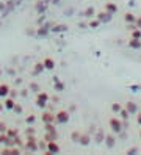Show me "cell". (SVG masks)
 Returning a JSON list of instances; mask_svg holds the SVG:
<instances>
[{
    "label": "cell",
    "instance_id": "10",
    "mask_svg": "<svg viewBox=\"0 0 141 155\" xmlns=\"http://www.w3.org/2000/svg\"><path fill=\"white\" fill-rule=\"evenodd\" d=\"M103 10L108 11L110 14H116V13L119 11V8H118V5H116V3H113V2H107L105 5H103Z\"/></svg>",
    "mask_w": 141,
    "mask_h": 155
},
{
    "label": "cell",
    "instance_id": "34",
    "mask_svg": "<svg viewBox=\"0 0 141 155\" xmlns=\"http://www.w3.org/2000/svg\"><path fill=\"white\" fill-rule=\"evenodd\" d=\"M139 138H141V129H139Z\"/></svg>",
    "mask_w": 141,
    "mask_h": 155
},
{
    "label": "cell",
    "instance_id": "22",
    "mask_svg": "<svg viewBox=\"0 0 141 155\" xmlns=\"http://www.w3.org/2000/svg\"><path fill=\"white\" fill-rule=\"evenodd\" d=\"M119 117L122 121H129V117H130V113L126 110V108H122V110L119 111Z\"/></svg>",
    "mask_w": 141,
    "mask_h": 155
},
{
    "label": "cell",
    "instance_id": "1",
    "mask_svg": "<svg viewBox=\"0 0 141 155\" xmlns=\"http://www.w3.org/2000/svg\"><path fill=\"white\" fill-rule=\"evenodd\" d=\"M108 129L115 133V135H121L122 132L126 130L124 121H122L121 117H118V116H111L110 119H108Z\"/></svg>",
    "mask_w": 141,
    "mask_h": 155
},
{
    "label": "cell",
    "instance_id": "33",
    "mask_svg": "<svg viewBox=\"0 0 141 155\" xmlns=\"http://www.w3.org/2000/svg\"><path fill=\"white\" fill-rule=\"evenodd\" d=\"M136 150H138V149H136V147H133V149H130V150H127V153H135Z\"/></svg>",
    "mask_w": 141,
    "mask_h": 155
},
{
    "label": "cell",
    "instance_id": "29",
    "mask_svg": "<svg viewBox=\"0 0 141 155\" xmlns=\"http://www.w3.org/2000/svg\"><path fill=\"white\" fill-rule=\"evenodd\" d=\"M32 122H35V116L33 114H30V116L27 117V124H32Z\"/></svg>",
    "mask_w": 141,
    "mask_h": 155
},
{
    "label": "cell",
    "instance_id": "31",
    "mask_svg": "<svg viewBox=\"0 0 141 155\" xmlns=\"http://www.w3.org/2000/svg\"><path fill=\"white\" fill-rule=\"evenodd\" d=\"M13 110H14V111H17V113H21V111H22V108L19 107V105H14V108H13Z\"/></svg>",
    "mask_w": 141,
    "mask_h": 155
},
{
    "label": "cell",
    "instance_id": "6",
    "mask_svg": "<svg viewBox=\"0 0 141 155\" xmlns=\"http://www.w3.org/2000/svg\"><path fill=\"white\" fill-rule=\"evenodd\" d=\"M61 150V147L58 144H56V141L55 140H52V141H47V153H58Z\"/></svg>",
    "mask_w": 141,
    "mask_h": 155
},
{
    "label": "cell",
    "instance_id": "35",
    "mask_svg": "<svg viewBox=\"0 0 141 155\" xmlns=\"http://www.w3.org/2000/svg\"><path fill=\"white\" fill-rule=\"evenodd\" d=\"M2 108H3V105H0V110H2Z\"/></svg>",
    "mask_w": 141,
    "mask_h": 155
},
{
    "label": "cell",
    "instance_id": "3",
    "mask_svg": "<svg viewBox=\"0 0 141 155\" xmlns=\"http://www.w3.org/2000/svg\"><path fill=\"white\" fill-rule=\"evenodd\" d=\"M96 17L100 21V24H107V22H110L111 19H113V14H110L108 11H99V13H96Z\"/></svg>",
    "mask_w": 141,
    "mask_h": 155
},
{
    "label": "cell",
    "instance_id": "36",
    "mask_svg": "<svg viewBox=\"0 0 141 155\" xmlns=\"http://www.w3.org/2000/svg\"><path fill=\"white\" fill-rule=\"evenodd\" d=\"M0 74H2V69H0Z\"/></svg>",
    "mask_w": 141,
    "mask_h": 155
},
{
    "label": "cell",
    "instance_id": "11",
    "mask_svg": "<svg viewBox=\"0 0 141 155\" xmlns=\"http://www.w3.org/2000/svg\"><path fill=\"white\" fill-rule=\"evenodd\" d=\"M135 21H136V16L133 14V13H124V22L127 24V25H130V24H135Z\"/></svg>",
    "mask_w": 141,
    "mask_h": 155
},
{
    "label": "cell",
    "instance_id": "28",
    "mask_svg": "<svg viewBox=\"0 0 141 155\" xmlns=\"http://www.w3.org/2000/svg\"><path fill=\"white\" fill-rule=\"evenodd\" d=\"M135 25L138 28H141V16H136V21H135Z\"/></svg>",
    "mask_w": 141,
    "mask_h": 155
},
{
    "label": "cell",
    "instance_id": "4",
    "mask_svg": "<svg viewBox=\"0 0 141 155\" xmlns=\"http://www.w3.org/2000/svg\"><path fill=\"white\" fill-rule=\"evenodd\" d=\"M124 108L130 113V116H135L138 111H139V108H138V104H135L133 100H129V102L124 105Z\"/></svg>",
    "mask_w": 141,
    "mask_h": 155
},
{
    "label": "cell",
    "instance_id": "24",
    "mask_svg": "<svg viewBox=\"0 0 141 155\" xmlns=\"http://www.w3.org/2000/svg\"><path fill=\"white\" fill-rule=\"evenodd\" d=\"M5 133H6V135L9 136V138H11V140H13V138H14V136L17 135V130H14V129H9V130H8V129H6V132H5Z\"/></svg>",
    "mask_w": 141,
    "mask_h": 155
},
{
    "label": "cell",
    "instance_id": "18",
    "mask_svg": "<svg viewBox=\"0 0 141 155\" xmlns=\"http://www.w3.org/2000/svg\"><path fill=\"white\" fill-rule=\"evenodd\" d=\"M99 25H100V21L97 19V17H91V21L88 22V27H89V28H97Z\"/></svg>",
    "mask_w": 141,
    "mask_h": 155
},
{
    "label": "cell",
    "instance_id": "8",
    "mask_svg": "<svg viewBox=\"0 0 141 155\" xmlns=\"http://www.w3.org/2000/svg\"><path fill=\"white\" fill-rule=\"evenodd\" d=\"M127 45H129V49H132V50H141V39L130 38L127 41Z\"/></svg>",
    "mask_w": 141,
    "mask_h": 155
},
{
    "label": "cell",
    "instance_id": "2",
    "mask_svg": "<svg viewBox=\"0 0 141 155\" xmlns=\"http://www.w3.org/2000/svg\"><path fill=\"white\" fill-rule=\"evenodd\" d=\"M69 119H71V114L66 110H60V111L55 113V122L56 124H68Z\"/></svg>",
    "mask_w": 141,
    "mask_h": 155
},
{
    "label": "cell",
    "instance_id": "7",
    "mask_svg": "<svg viewBox=\"0 0 141 155\" xmlns=\"http://www.w3.org/2000/svg\"><path fill=\"white\" fill-rule=\"evenodd\" d=\"M105 146L108 149H113L116 146V135L115 133H108V135H105Z\"/></svg>",
    "mask_w": 141,
    "mask_h": 155
},
{
    "label": "cell",
    "instance_id": "30",
    "mask_svg": "<svg viewBox=\"0 0 141 155\" xmlns=\"http://www.w3.org/2000/svg\"><path fill=\"white\" fill-rule=\"evenodd\" d=\"M5 132H6V125L0 122V133H5Z\"/></svg>",
    "mask_w": 141,
    "mask_h": 155
},
{
    "label": "cell",
    "instance_id": "21",
    "mask_svg": "<svg viewBox=\"0 0 141 155\" xmlns=\"http://www.w3.org/2000/svg\"><path fill=\"white\" fill-rule=\"evenodd\" d=\"M103 140H105V135H103V132H102V130H97V133L94 135V141H96V143H102Z\"/></svg>",
    "mask_w": 141,
    "mask_h": 155
},
{
    "label": "cell",
    "instance_id": "25",
    "mask_svg": "<svg viewBox=\"0 0 141 155\" xmlns=\"http://www.w3.org/2000/svg\"><path fill=\"white\" fill-rule=\"evenodd\" d=\"M66 30H68V27H66V25H58V27H55V28H53V31H66Z\"/></svg>",
    "mask_w": 141,
    "mask_h": 155
},
{
    "label": "cell",
    "instance_id": "13",
    "mask_svg": "<svg viewBox=\"0 0 141 155\" xmlns=\"http://www.w3.org/2000/svg\"><path fill=\"white\" fill-rule=\"evenodd\" d=\"M80 136H82V130H72V133H71V141H72V143H79V141H80Z\"/></svg>",
    "mask_w": 141,
    "mask_h": 155
},
{
    "label": "cell",
    "instance_id": "9",
    "mask_svg": "<svg viewBox=\"0 0 141 155\" xmlns=\"http://www.w3.org/2000/svg\"><path fill=\"white\" fill-rule=\"evenodd\" d=\"M41 119H42L44 124H53V122H55V113H52V111H45V113H42Z\"/></svg>",
    "mask_w": 141,
    "mask_h": 155
},
{
    "label": "cell",
    "instance_id": "14",
    "mask_svg": "<svg viewBox=\"0 0 141 155\" xmlns=\"http://www.w3.org/2000/svg\"><path fill=\"white\" fill-rule=\"evenodd\" d=\"M8 94H9V86L6 83L0 85V97H8Z\"/></svg>",
    "mask_w": 141,
    "mask_h": 155
},
{
    "label": "cell",
    "instance_id": "32",
    "mask_svg": "<svg viewBox=\"0 0 141 155\" xmlns=\"http://www.w3.org/2000/svg\"><path fill=\"white\" fill-rule=\"evenodd\" d=\"M55 88L60 91V89H63V88H64V85H63V83H56V86H55Z\"/></svg>",
    "mask_w": 141,
    "mask_h": 155
},
{
    "label": "cell",
    "instance_id": "15",
    "mask_svg": "<svg viewBox=\"0 0 141 155\" xmlns=\"http://www.w3.org/2000/svg\"><path fill=\"white\" fill-rule=\"evenodd\" d=\"M130 38H136V39H141V28L135 27V28L130 30Z\"/></svg>",
    "mask_w": 141,
    "mask_h": 155
},
{
    "label": "cell",
    "instance_id": "16",
    "mask_svg": "<svg viewBox=\"0 0 141 155\" xmlns=\"http://www.w3.org/2000/svg\"><path fill=\"white\" fill-rule=\"evenodd\" d=\"M42 64H44L45 69H53V68H55V61H53L52 58H45V60L42 61Z\"/></svg>",
    "mask_w": 141,
    "mask_h": 155
},
{
    "label": "cell",
    "instance_id": "19",
    "mask_svg": "<svg viewBox=\"0 0 141 155\" xmlns=\"http://www.w3.org/2000/svg\"><path fill=\"white\" fill-rule=\"evenodd\" d=\"M14 99L13 97H6V100H5V108H8V110H13L14 108Z\"/></svg>",
    "mask_w": 141,
    "mask_h": 155
},
{
    "label": "cell",
    "instance_id": "23",
    "mask_svg": "<svg viewBox=\"0 0 141 155\" xmlns=\"http://www.w3.org/2000/svg\"><path fill=\"white\" fill-rule=\"evenodd\" d=\"M27 141H28V143H27V149H30V150H36V144L33 143L35 140H33V138H28Z\"/></svg>",
    "mask_w": 141,
    "mask_h": 155
},
{
    "label": "cell",
    "instance_id": "20",
    "mask_svg": "<svg viewBox=\"0 0 141 155\" xmlns=\"http://www.w3.org/2000/svg\"><path fill=\"white\" fill-rule=\"evenodd\" d=\"M85 16L89 17V19H91V17H96V10H94L92 6H88L86 10H85Z\"/></svg>",
    "mask_w": 141,
    "mask_h": 155
},
{
    "label": "cell",
    "instance_id": "27",
    "mask_svg": "<svg viewBox=\"0 0 141 155\" xmlns=\"http://www.w3.org/2000/svg\"><path fill=\"white\" fill-rule=\"evenodd\" d=\"M135 117H136V124L141 127V111H138V113L135 114Z\"/></svg>",
    "mask_w": 141,
    "mask_h": 155
},
{
    "label": "cell",
    "instance_id": "12",
    "mask_svg": "<svg viewBox=\"0 0 141 155\" xmlns=\"http://www.w3.org/2000/svg\"><path fill=\"white\" fill-rule=\"evenodd\" d=\"M89 143H91V135H89V133H83V132H82V136H80L79 144H80V146H88Z\"/></svg>",
    "mask_w": 141,
    "mask_h": 155
},
{
    "label": "cell",
    "instance_id": "17",
    "mask_svg": "<svg viewBox=\"0 0 141 155\" xmlns=\"http://www.w3.org/2000/svg\"><path fill=\"white\" fill-rule=\"evenodd\" d=\"M122 108H124V107H122L119 102H113L111 104V111L115 113V114H119V111L122 110Z\"/></svg>",
    "mask_w": 141,
    "mask_h": 155
},
{
    "label": "cell",
    "instance_id": "5",
    "mask_svg": "<svg viewBox=\"0 0 141 155\" xmlns=\"http://www.w3.org/2000/svg\"><path fill=\"white\" fill-rule=\"evenodd\" d=\"M47 100H49V94L44 93V91H41V93L38 94V97H36V105L41 107V108H44L45 104H47Z\"/></svg>",
    "mask_w": 141,
    "mask_h": 155
},
{
    "label": "cell",
    "instance_id": "26",
    "mask_svg": "<svg viewBox=\"0 0 141 155\" xmlns=\"http://www.w3.org/2000/svg\"><path fill=\"white\" fill-rule=\"evenodd\" d=\"M42 69H45L44 64H42V63H38V64H36V69H35V74H38V72L42 71Z\"/></svg>",
    "mask_w": 141,
    "mask_h": 155
}]
</instances>
